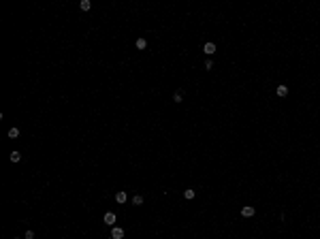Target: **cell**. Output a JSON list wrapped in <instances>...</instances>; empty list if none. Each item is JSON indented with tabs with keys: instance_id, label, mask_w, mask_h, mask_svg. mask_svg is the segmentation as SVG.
<instances>
[{
	"instance_id": "5",
	"label": "cell",
	"mask_w": 320,
	"mask_h": 239,
	"mask_svg": "<svg viewBox=\"0 0 320 239\" xmlns=\"http://www.w3.org/2000/svg\"><path fill=\"white\" fill-rule=\"evenodd\" d=\"M126 199H128V194L124 192V190H120V192L115 194V201H117V203H126Z\"/></svg>"
},
{
	"instance_id": "8",
	"label": "cell",
	"mask_w": 320,
	"mask_h": 239,
	"mask_svg": "<svg viewBox=\"0 0 320 239\" xmlns=\"http://www.w3.org/2000/svg\"><path fill=\"white\" fill-rule=\"evenodd\" d=\"M79 7H81V11H90V9H92V2H90V0H81Z\"/></svg>"
},
{
	"instance_id": "2",
	"label": "cell",
	"mask_w": 320,
	"mask_h": 239,
	"mask_svg": "<svg viewBox=\"0 0 320 239\" xmlns=\"http://www.w3.org/2000/svg\"><path fill=\"white\" fill-rule=\"evenodd\" d=\"M254 211H256L254 207H250V205H245V207L241 209V216H243V218H252V216H254Z\"/></svg>"
},
{
	"instance_id": "14",
	"label": "cell",
	"mask_w": 320,
	"mask_h": 239,
	"mask_svg": "<svg viewBox=\"0 0 320 239\" xmlns=\"http://www.w3.org/2000/svg\"><path fill=\"white\" fill-rule=\"evenodd\" d=\"M23 239H34V233H32V231H26V235H23Z\"/></svg>"
},
{
	"instance_id": "13",
	"label": "cell",
	"mask_w": 320,
	"mask_h": 239,
	"mask_svg": "<svg viewBox=\"0 0 320 239\" xmlns=\"http://www.w3.org/2000/svg\"><path fill=\"white\" fill-rule=\"evenodd\" d=\"M175 103H182V92H175V96H173Z\"/></svg>"
},
{
	"instance_id": "10",
	"label": "cell",
	"mask_w": 320,
	"mask_h": 239,
	"mask_svg": "<svg viewBox=\"0 0 320 239\" xmlns=\"http://www.w3.org/2000/svg\"><path fill=\"white\" fill-rule=\"evenodd\" d=\"M288 94V88L286 85H278V96H286Z\"/></svg>"
},
{
	"instance_id": "12",
	"label": "cell",
	"mask_w": 320,
	"mask_h": 239,
	"mask_svg": "<svg viewBox=\"0 0 320 239\" xmlns=\"http://www.w3.org/2000/svg\"><path fill=\"white\" fill-rule=\"evenodd\" d=\"M184 197H186L188 201H190V199H194V190H192V188H188L186 192H184Z\"/></svg>"
},
{
	"instance_id": "11",
	"label": "cell",
	"mask_w": 320,
	"mask_h": 239,
	"mask_svg": "<svg viewBox=\"0 0 320 239\" xmlns=\"http://www.w3.org/2000/svg\"><path fill=\"white\" fill-rule=\"evenodd\" d=\"M132 205H143V197H141V194H135V197H132Z\"/></svg>"
},
{
	"instance_id": "1",
	"label": "cell",
	"mask_w": 320,
	"mask_h": 239,
	"mask_svg": "<svg viewBox=\"0 0 320 239\" xmlns=\"http://www.w3.org/2000/svg\"><path fill=\"white\" fill-rule=\"evenodd\" d=\"M111 237H113V239H124V228L111 226Z\"/></svg>"
},
{
	"instance_id": "15",
	"label": "cell",
	"mask_w": 320,
	"mask_h": 239,
	"mask_svg": "<svg viewBox=\"0 0 320 239\" xmlns=\"http://www.w3.org/2000/svg\"><path fill=\"white\" fill-rule=\"evenodd\" d=\"M205 68H207V70H211V68H213V62H211V60H207V62H205Z\"/></svg>"
},
{
	"instance_id": "16",
	"label": "cell",
	"mask_w": 320,
	"mask_h": 239,
	"mask_svg": "<svg viewBox=\"0 0 320 239\" xmlns=\"http://www.w3.org/2000/svg\"><path fill=\"white\" fill-rule=\"evenodd\" d=\"M109 239H113V237H109Z\"/></svg>"
},
{
	"instance_id": "6",
	"label": "cell",
	"mask_w": 320,
	"mask_h": 239,
	"mask_svg": "<svg viewBox=\"0 0 320 239\" xmlns=\"http://www.w3.org/2000/svg\"><path fill=\"white\" fill-rule=\"evenodd\" d=\"M17 137H19V128H15V126L9 128V139H17Z\"/></svg>"
},
{
	"instance_id": "9",
	"label": "cell",
	"mask_w": 320,
	"mask_h": 239,
	"mask_svg": "<svg viewBox=\"0 0 320 239\" xmlns=\"http://www.w3.org/2000/svg\"><path fill=\"white\" fill-rule=\"evenodd\" d=\"M147 47V41L145 39H137V49H145Z\"/></svg>"
},
{
	"instance_id": "4",
	"label": "cell",
	"mask_w": 320,
	"mask_h": 239,
	"mask_svg": "<svg viewBox=\"0 0 320 239\" xmlns=\"http://www.w3.org/2000/svg\"><path fill=\"white\" fill-rule=\"evenodd\" d=\"M203 51H205L207 56H211V54H216V45H213V43H205V47H203Z\"/></svg>"
},
{
	"instance_id": "7",
	"label": "cell",
	"mask_w": 320,
	"mask_h": 239,
	"mask_svg": "<svg viewBox=\"0 0 320 239\" xmlns=\"http://www.w3.org/2000/svg\"><path fill=\"white\" fill-rule=\"evenodd\" d=\"M9 160H11V162H19V160H21V154H19V152H11Z\"/></svg>"
},
{
	"instance_id": "3",
	"label": "cell",
	"mask_w": 320,
	"mask_h": 239,
	"mask_svg": "<svg viewBox=\"0 0 320 239\" xmlns=\"http://www.w3.org/2000/svg\"><path fill=\"white\" fill-rule=\"evenodd\" d=\"M105 224L115 226V213H113V211H107V213H105Z\"/></svg>"
}]
</instances>
